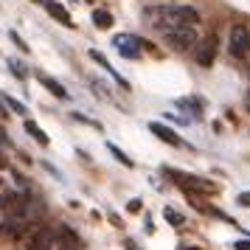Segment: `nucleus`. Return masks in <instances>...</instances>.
<instances>
[{
  "label": "nucleus",
  "mask_w": 250,
  "mask_h": 250,
  "mask_svg": "<svg viewBox=\"0 0 250 250\" xmlns=\"http://www.w3.org/2000/svg\"><path fill=\"white\" fill-rule=\"evenodd\" d=\"M216 51H219V40H216V34H208L197 45V62L203 65V68H211L214 65V59H216Z\"/></svg>",
  "instance_id": "8"
},
{
  "label": "nucleus",
  "mask_w": 250,
  "mask_h": 250,
  "mask_svg": "<svg viewBox=\"0 0 250 250\" xmlns=\"http://www.w3.org/2000/svg\"><path fill=\"white\" fill-rule=\"evenodd\" d=\"M37 79H40V84H42L48 93H54L57 99H62V102H68V99H70V93L65 90V87H62L57 79H51V76H45V73H37Z\"/></svg>",
  "instance_id": "11"
},
{
  "label": "nucleus",
  "mask_w": 250,
  "mask_h": 250,
  "mask_svg": "<svg viewBox=\"0 0 250 250\" xmlns=\"http://www.w3.org/2000/svg\"><path fill=\"white\" fill-rule=\"evenodd\" d=\"M149 129H152V135H158L160 141H163V144H169V146H180V144H183L180 138L174 135L166 124H160V121H152V124H149Z\"/></svg>",
  "instance_id": "10"
},
{
  "label": "nucleus",
  "mask_w": 250,
  "mask_h": 250,
  "mask_svg": "<svg viewBox=\"0 0 250 250\" xmlns=\"http://www.w3.org/2000/svg\"><path fill=\"white\" fill-rule=\"evenodd\" d=\"M228 51H230V57H236V59L250 57V31H248V25H230Z\"/></svg>",
  "instance_id": "4"
},
{
  "label": "nucleus",
  "mask_w": 250,
  "mask_h": 250,
  "mask_svg": "<svg viewBox=\"0 0 250 250\" xmlns=\"http://www.w3.org/2000/svg\"><path fill=\"white\" fill-rule=\"evenodd\" d=\"M31 228H34V219L20 216V214H12V216H6V219L0 222V236L3 239H25Z\"/></svg>",
  "instance_id": "3"
},
{
  "label": "nucleus",
  "mask_w": 250,
  "mask_h": 250,
  "mask_svg": "<svg viewBox=\"0 0 250 250\" xmlns=\"http://www.w3.org/2000/svg\"><path fill=\"white\" fill-rule=\"evenodd\" d=\"M93 23H96V28H110L113 25V14L104 12V9H96L93 12Z\"/></svg>",
  "instance_id": "14"
},
{
  "label": "nucleus",
  "mask_w": 250,
  "mask_h": 250,
  "mask_svg": "<svg viewBox=\"0 0 250 250\" xmlns=\"http://www.w3.org/2000/svg\"><path fill=\"white\" fill-rule=\"evenodd\" d=\"M3 163H6V160H3V155H0V166H3Z\"/></svg>",
  "instance_id": "25"
},
{
  "label": "nucleus",
  "mask_w": 250,
  "mask_h": 250,
  "mask_svg": "<svg viewBox=\"0 0 250 250\" xmlns=\"http://www.w3.org/2000/svg\"><path fill=\"white\" fill-rule=\"evenodd\" d=\"M9 68H12V73H14V76H20V79L25 76V65H20L17 59H9Z\"/></svg>",
  "instance_id": "18"
},
{
  "label": "nucleus",
  "mask_w": 250,
  "mask_h": 250,
  "mask_svg": "<svg viewBox=\"0 0 250 250\" xmlns=\"http://www.w3.org/2000/svg\"><path fill=\"white\" fill-rule=\"evenodd\" d=\"M245 107H248V113H250V90H248V96H245Z\"/></svg>",
  "instance_id": "23"
},
{
  "label": "nucleus",
  "mask_w": 250,
  "mask_h": 250,
  "mask_svg": "<svg viewBox=\"0 0 250 250\" xmlns=\"http://www.w3.org/2000/svg\"><path fill=\"white\" fill-rule=\"evenodd\" d=\"M141 200H129V205H126V208H129V211H132V214H138V211H141Z\"/></svg>",
  "instance_id": "21"
},
{
  "label": "nucleus",
  "mask_w": 250,
  "mask_h": 250,
  "mask_svg": "<svg viewBox=\"0 0 250 250\" xmlns=\"http://www.w3.org/2000/svg\"><path fill=\"white\" fill-rule=\"evenodd\" d=\"M144 17L155 25L158 31H171V28H180V25H194L200 23V12L194 6L186 3H163V6H146Z\"/></svg>",
  "instance_id": "1"
},
{
  "label": "nucleus",
  "mask_w": 250,
  "mask_h": 250,
  "mask_svg": "<svg viewBox=\"0 0 250 250\" xmlns=\"http://www.w3.org/2000/svg\"><path fill=\"white\" fill-rule=\"evenodd\" d=\"M113 48H118V54L124 59H138L141 48H146V42L135 34H115L113 37Z\"/></svg>",
  "instance_id": "7"
},
{
  "label": "nucleus",
  "mask_w": 250,
  "mask_h": 250,
  "mask_svg": "<svg viewBox=\"0 0 250 250\" xmlns=\"http://www.w3.org/2000/svg\"><path fill=\"white\" fill-rule=\"evenodd\" d=\"M163 37H166L169 48H174V51H188V48H194V42H197V28H194V25H180V28L166 31Z\"/></svg>",
  "instance_id": "6"
},
{
  "label": "nucleus",
  "mask_w": 250,
  "mask_h": 250,
  "mask_svg": "<svg viewBox=\"0 0 250 250\" xmlns=\"http://www.w3.org/2000/svg\"><path fill=\"white\" fill-rule=\"evenodd\" d=\"M107 149H110L115 158H118V163H124V166H129V169H132V160H129V155H124V152L115 146V144H107Z\"/></svg>",
  "instance_id": "15"
},
{
  "label": "nucleus",
  "mask_w": 250,
  "mask_h": 250,
  "mask_svg": "<svg viewBox=\"0 0 250 250\" xmlns=\"http://www.w3.org/2000/svg\"><path fill=\"white\" fill-rule=\"evenodd\" d=\"M0 186H3V180H0Z\"/></svg>",
  "instance_id": "27"
},
{
  "label": "nucleus",
  "mask_w": 250,
  "mask_h": 250,
  "mask_svg": "<svg viewBox=\"0 0 250 250\" xmlns=\"http://www.w3.org/2000/svg\"><path fill=\"white\" fill-rule=\"evenodd\" d=\"M3 102L9 104V107H12V110H14L17 115H28V110H25V104H20L17 99H12V96H3Z\"/></svg>",
  "instance_id": "16"
},
{
  "label": "nucleus",
  "mask_w": 250,
  "mask_h": 250,
  "mask_svg": "<svg viewBox=\"0 0 250 250\" xmlns=\"http://www.w3.org/2000/svg\"><path fill=\"white\" fill-rule=\"evenodd\" d=\"M34 3H42V0H34Z\"/></svg>",
  "instance_id": "26"
},
{
  "label": "nucleus",
  "mask_w": 250,
  "mask_h": 250,
  "mask_svg": "<svg viewBox=\"0 0 250 250\" xmlns=\"http://www.w3.org/2000/svg\"><path fill=\"white\" fill-rule=\"evenodd\" d=\"M25 132H28V135L34 138V141L40 144V146H48V135H45V132H42V129H40V126L34 124V121H25Z\"/></svg>",
  "instance_id": "13"
},
{
  "label": "nucleus",
  "mask_w": 250,
  "mask_h": 250,
  "mask_svg": "<svg viewBox=\"0 0 250 250\" xmlns=\"http://www.w3.org/2000/svg\"><path fill=\"white\" fill-rule=\"evenodd\" d=\"M163 216H166V222H169V225H183V222H186V219H183V214L171 211V208H166V211H163Z\"/></svg>",
  "instance_id": "17"
},
{
  "label": "nucleus",
  "mask_w": 250,
  "mask_h": 250,
  "mask_svg": "<svg viewBox=\"0 0 250 250\" xmlns=\"http://www.w3.org/2000/svg\"><path fill=\"white\" fill-rule=\"evenodd\" d=\"M90 59H93V62H99V65H102V68L107 70V73H110V76H113V79L118 82V84H121V87H129V84H126V82L121 79V76H118V73H115V70H113V65H110V62H107V59H104L102 54H99V51H90Z\"/></svg>",
  "instance_id": "12"
},
{
  "label": "nucleus",
  "mask_w": 250,
  "mask_h": 250,
  "mask_svg": "<svg viewBox=\"0 0 250 250\" xmlns=\"http://www.w3.org/2000/svg\"><path fill=\"white\" fill-rule=\"evenodd\" d=\"M236 203L242 205V208H250V191H242V194L236 197Z\"/></svg>",
  "instance_id": "20"
},
{
  "label": "nucleus",
  "mask_w": 250,
  "mask_h": 250,
  "mask_svg": "<svg viewBox=\"0 0 250 250\" xmlns=\"http://www.w3.org/2000/svg\"><path fill=\"white\" fill-rule=\"evenodd\" d=\"M12 40H14V45L20 48V51H25V54H28V51H31V48L25 45V40H23V37H20V34H17V31H12Z\"/></svg>",
  "instance_id": "19"
},
{
  "label": "nucleus",
  "mask_w": 250,
  "mask_h": 250,
  "mask_svg": "<svg viewBox=\"0 0 250 250\" xmlns=\"http://www.w3.org/2000/svg\"><path fill=\"white\" fill-rule=\"evenodd\" d=\"M42 6H45V12L57 20V23H62V25H68V28H76L73 25V20H70V14H68V9L62 6V3H57V0H42Z\"/></svg>",
  "instance_id": "9"
},
{
  "label": "nucleus",
  "mask_w": 250,
  "mask_h": 250,
  "mask_svg": "<svg viewBox=\"0 0 250 250\" xmlns=\"http://www.w3.org/2000/svg\"><path fill=\"white\" fill-rule=\"evenodd\" d=\"M166 174H169V177H171L174 183H177L180 188H186V191H203V194H214V191H216L214 183L203 180V177H194V174H186V171L166 169Z\"/></svg>",
  "instance_id": "5"
},
{
  "label": "nucleus",
  "mask_w": 250,
  "mask_h": 250,
  "mask_svg": "<svg viewBox=\"0 0 250 250\" xmlns=\"http://www.w3.org/2000/svg\"><path fill=\"white\" fill-rule=\"evenodd\" d=\"M23 250H57V230L54 228L34 225L23 239Z\"/></svg>",
  "instance_id": "2"
},
{
  "label": "nucleus",
  "mask_w": 250,
  "mask_h": 250,
  "mask_svg": "<svg viewBox=\"0 0 250 250\" xmlns=\"http://www.w3.org/2000/svg\"><path fill=\"white\" fill-rule=\"evenodd\" d=\"M236 250H250V242H248V239H239V242H236Z\"/></svg>",
  "instance_id": "22"
},
{
  "label": "nucleus",
  "mask_w": 250,
  "mask_h": 250,
  "mask_svg": "<svg viewBox=\"0 0 250 250\" xmlns=\"http://www.w3.org/2000/svg\"><path fill=\"white\" fill-rule=\"evenodd\" d=\"M183 250H200V248H183Z\"/></svg>",
  "instance_id": "24"
}]
</instances>
